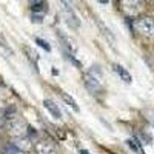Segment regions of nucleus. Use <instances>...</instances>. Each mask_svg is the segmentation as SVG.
Wrapping results in <instances>:
<instances>
[{
	"mask_svg": "<svg viewBox=\"0 0 154 154\" xmlns=\"http://www.w3.org/2000/svg\"><path fill=\"white\" fill-rule=\"evenodd\" d=\"M102 85V71L97 66H93L91 71L88 72V75L85 77V86L93 93H97Z\"/></svg>",
	"mask_w": 154,
	"mask_h": 154,
	"instance_id": "1",
	"label": "nucleus"
},
{
	"mask_svg": "<svg viewBox=\"0 0 154 154\" xmlns=\"http://www.w3.org/2000/svg\"><path fill=\"white\" fill-rule=\"evenodd\" d=\"M136 29L146 37H154V19L151 17H140L134 22Z\"/></svg>",
	"mask_w": 154,
	"mask_h": 154,
	"instance_id": "2",
	"label": "nucleus"
},
{
	"mask_svg": "<svg viewBox=\"0 0 154 154\" xmlns=\"http://www.w3.org/2000/svg\"><path fill=\"white\" fill-rule=\"evenodd\" d=\"M8 131L14 136H23L26 133V125H25L23 120H20V119H12L8 123Z\"/></svg>",
	"mask_w": 154,
	"mask_h": 154,
	"instance_id": "3",
	"label": "nucleus"
},
{
	"mask_svg": "<svg viewBox=\"0 0 154 154\" xmlns=\"http://www.w3.org/2000/svg\"><path fill=\"white\" fill-rule=\"evenodd\" d=\"M35 151H37V154H56V146L51 140L43 139L40 142H37Z\"/></svg>",
	"mask_w": 154,
	"mask_h": 154,
	"instance_id": "4",
	"label": "nucleus"
},
{
	"mask_svg": "<svg viewBox=\"0 0 154 154\" xmlns=\"http://www.w3.org/2000/svg\"><path fill=\"white\" fill-rule=\"evenodd\" d=\"M62 5L66 6V11H65V14H63V17H65V22L69 25L71 28H77V26L80 25V22L77 20V16L74 14V11L68 6V3H62Z\"/></svg>",
	"mask_w": 154,
	"mask_h": 154,
	"instance_id": "5",
	"label": "nucleus"
},
{
	"mask_svg": "<svg viewBox=\"0 0 154 154\" xmlns=\"http://www.w3.org/2000/svg\"><path fill=\"white\" fill-rule=\"evenodd\" d=\"M43 105H45V108L51 112V116H54L56 119H60V117H62V112H60V109L57 108V105L54 103L53 100H49V99L43 100Z\"/></svg>",
	"mask_w": 154,
	"mask_h": 154,
	"instance_id": "6",
	"label": "nucleus"
},
{
	"mask_svg": "<svg viewBox=\"0 0 154 154\" xmlns=\"http://www.w3.org/2000/svg\"><path fill=\"white\" fill-rule=\"evenodd\" d=\"M114 71L120 75V79H122L123 82L131 83V75H130V72H128L123 66H120V65H114Z\"/></svg>",
	"mask_w": 154,
	"mask_h": 154,
	"instance_id": "7",
	"label": "nucleus"
},
{
	"mask_svg": "<svg viewBox=\"0 0 154 154\" xmlns=\"http://www.w3.org/2000/svg\"><path fill=\"white\" fill-rule=\"evenodd\" d=\"M123 5H125L123 9L128 12V14H131V16L136 14V12L140 9V3L139 2H123Z\"/></svg>",
	"mask_w": 154,
	"mask_h": 154,
	"instance_id": "8",
	"label": "nucleus"
},
{
	"mask_svg": "<svg viewBox=\"0 0 154 154\" xmlns=\"http://www.w3.org/2000/svg\"><path fill=\"white\" fill-rule=\"evenodd\" d=\"M16 114H17V106L16 105H8L3 111V117L8 119V120H12V119H16Z\"/></svg>",
	"mask_w": 154,
	"mask_h": 154,
	"instance_id": "9",
	"label": "nucleus"
},
{
	"mask_svg": "<svg viewBox=\"0 0 154 154\" xmlns=\"http://www.w3.org/2000/svg\"><path fill=\"white\" fill-rule=\"evenodd\" d=\"M62 99L66 102V103L69 105V108H72L75 112H79V106H77V103H75V100L69 96V94H66V93H62Z\"/></svg>",
	"mask_w": 154,
	"mask_h": 154,
	"instance_id": "10",
	"label": "nucleus"
},
{
	"mask_svg": "<svg viewBox=\"0 0 154 154\" xmlns=\"http://www.w3.org/2000/svg\"><path fill=\"white\" fill-rule=\"evenodd\" d=\"M3 154H26L25 151H20L19 148H16L14 145H9L3 149Z\"/></svg>",
	"mask_w": 154,
	"mask_h": 154,
	"instance_id": "11",
	"label": "nucleus"
},
{
	"mask_svg": "<svg viewBox=\"0 0 154 154\" xmlns=\"http://www.w3.org/2000/svg\"><path fill=\"white\" fill-rule=\"evenodd\" d=\"M35 42H37L38 45H40V46H42L45 51H49V46L46 45V42H45V40H42V38H35Z\"/></svg>",
	"mask_w": 154,
	"mask_h": 154,
	"instance_id": "12",
	"label": "nucleus"
},
{
	"mask_svg": "<svg viewBox=\"0 0 154 154\" xmlns=\"http://www.w3.org/2000/svg\"><path fill=\"white\" fill-rule=\"evenodd\" d=\"M43 6H45V3H43V2H38V3H32V11L35 12V11H38V9H43Z\"/></svg>",
	"mask_w": 154,
	"mask_h": 154,
	"instance_id": "13",
	"label": "nucleus"
},
{
	"mask_svg": "<svg viewBox=\"0 0 154 154\" xmlns=\"http://www.w3.org/2000/svg\"><path fill=\"white\" fill-rule=\"evenodd\" d=\"M2 102H3V93H2V89H0V106H2Z\"/></svg>",
	"mask_w": 154,
	"mask_h": 154,
	"instance_id": "14",
	"label": "nucleus"
},
{
	"mask_svg": "<svg viewBox=\"0 0 154 154\" xmlns=\"http://www.w3.org/2000/svg\"><path fill=\"white\" fill-rule=\"evenodd\" d=\"M3 125V119H2V116H0V126Z\"/></svg>",
	"mask_w": 154,
	"mask_h": 154,
	"instance_id": "15",
	"label": "nucleus"
},
{
	"mask_svg": "<svg viewBox=\"0 0 154 154\" xmlns=\"http://www.w3.org/2000/svg\"><path fill=\"white\" fill-rule=\"evenodd\" d=\"M82 154H88V152H86V151H82Z\"/></svg>",
	"mask_w": 154,
	"mask_h": 154,
	"instance_id": "16",
	"label": "nucleus"
}]
</instances>
